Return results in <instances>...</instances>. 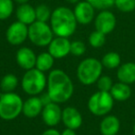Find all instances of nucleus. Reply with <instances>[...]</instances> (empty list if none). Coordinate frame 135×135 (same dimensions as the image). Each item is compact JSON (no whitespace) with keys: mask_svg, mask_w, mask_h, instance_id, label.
Returning <instances> with one entry per match:
<instances>
[{"mask_svg":"<svg viewBox=\"0 0 135 135\" xmlns=\"http://www.w3.org/2000/svg\"><path fill=\"white\" fill-rule=\"evenodd\" d=\"M61 121L66 128L76 131L83 125V116L77 108L73 107H67L62 109Z\"/></svg>","mask_w":135,"mask_h":135,"instance_id":"obj_12","label":"nucleus"},{"mask_svg":"<svg viewBox=\"0 0 135 135\" xmlns=\"http://www.w3.org/2000/svg\"><path fill=\"white\" fill-rule=\"evenodd\" d=\"M36 57L34 51L31 49L30 47L23 46L18 49L16 53V61L20 68H21L25 71L29 70H32L35 68Z\"/></svg>","mask_w":135,"mask_h":135,"instance_id":"obj_14","label":"nucleus"},{"mask_svg":"<svg viewBox=\"0 0 135 135\" xmlns=\"http://www.w3.org/2000/svg\"><path fill=\"white\" fill-rule=\"evenodd\" d=\"M19 85V79L13 73H8L0 81V89L2 93H13Z\"/></svg>","mask_w":135,"mask_h":135,"instance_id":"obj_21","label":"nucleus"},{"mask_svg":"<svg viewBox=\"0 0 135 135\" xmlns=\"http://www.w3.org/2000/svg\"><path fill=\"white\" fill-rule=\"evenodd\" d=\"M103 65L100 60L94 57H87L78 65L76 75L79 81L83 85H93L102 76Z\"/></svg>","mask_w":135,"mask_h":135,"instance_id":"obj_3","label":"nucleus"},{"mask_svg":"<svg viewBox=\"0 0 135 135\" xmlns=\"http://www.w3.org/2000/svg\"><path fill=\"white\" fill-rule=\"evenodd\" d=\"M86 52V45L81 41H73L70 44V54L75 56H81Z\"/></svg>","mask_w":135,"mask_h":135,"instance_id":"obj_29","label":"nucleus"},{"mask_svg":"<svg viewBox=\"0 0 135 135\" xmlns=\"http://www.w3.org/2000/svg\"><path fill=\"white\" fill-rule=\"evenodd\" d=\"M101 62L104 68H107L108 70H113L120 66L121 58L117 52H108L102 57Z\"/></svg>","mask_w":135,"mask_h":135,"instance_id":"obj_22","label":"nucleus"},{"mask_svg":"<svg viewBox=\"0 0 135 135\" xmlns=\"http://www.w3.org/2000/svg\"><path fill=\"white\" fill-rule=\"evenodd\" d=\"M46 93L52 102L57 104L66 103L73 95V83L64 70L58 69L52 70L47 77Z\"/></svg>","mask_w":135,"mask_h":135,"instance_id":"obj_1","label":"nucleus"},{"mask_svg":"<svg viewBox=\"0 0 135 135\" xmlns=\"http://www.w3.org/2000/svg\"><path fill=\"white\" fill-rule=\"evenodd\" d=\"M35 13H36V21H44V22H47L48 21H50L51 15H52V12H51L50 8L46 5H44V4H41L36 7Z\"/></svg>","mask_w":135,"mask_h":135,"instance_id":"obj_25","label":"nucleus"},{"mask_svg":"<svg viewBox=\"0 0 135 135\" xmlns=\"http://www.w3.org/2000/svg\"><path fill=\"white\" fill-rule=\"evenodd\" d=\"M14 11L13 0H0V21H5Z\"/></svg>","mask_w":135,"mask_h":135,"instance_id":"obj_23","label":"nucleus"},{"mask_svg":"<svg viewBox=\"0 0 135 135\" xmlns=\"http://www.w3.org/2000/svg\"><path fill=\"white\" fill-rule=\"evenodd\" d=\"M133 133H134V135H135V124H134V126H133Z\"/></svg>","mask_w":135,"mask_h":135,"instance_id":"obj_35","label":"nucleus"},{"mask_svg":"<svg viewBox=\"0 0 135 135\" xmlns=\"http://www.w3.org/2000/svg\"><path fill=\"white\" fill-rule=\"evenodd\" d=\"M115 6L121 12H131L135 9V0H115Z\"/></svg>","mask_w":135,"mask_h":135,"instance_id":"obj_26","label":"nucleus"},{"mask_svg":"<svg viewBox=\"0 0 135 135\" xmlns=\"http://www.w3.org/2000/svg\"><path fill=\"white\" fill-rule=\"evenodd\" d=\"M39 97H40V99H41V101H42V103H43L44 105H47V104H49V103H51V102H52L50 96L48 95V94H47L46 92L44 93V94L42 93L41 96H39Z\"/></svg>","mask_w":135,"mask_h":135,"instance_id":"obj_30","label":"nucleus"},{"mask_svg":"<svg viewBox=\"0 0 135 135\" xmlns=\"http://www.w3.org/2000/svg\"><path fill=\"white\" fill-rule=\"evenodd\" d=\"M16 17L19 21L29 26L36 21L35 8L28 3L20 5L16 10Z\"/></svg>","mask_w":135,"mask_h":135,"instance_id":"obj_17","label":"nucleus"},{"mask_svg":"<svg viewBox=\"0 0 135 135\" xmlns=\"http://www.w3.org/2000/svg\"><path fill=\"white\" fill-rule=\"evenodd\" d=\"M97 84L98 91H102V92H110L111 88L113 86V81L109 76L107 75H102L99 79L96 81Z\"/></svg>","mask_w":135,"mask_h":135,"instance_id":"obj_27","label":"nucleus"},{"mask_svg":"<svg viewBox=\"0 0 135 135\" xmlns=\"http://www.w3.org/2000/svg\"><path fill=\"white\" fill-rule=\"evenodd\" d=\"M55 63V58L50 53L47 52H42L36 57V64L35 68L37 70H41L43 72H46L52 70L53 66Z\"/></svg>","mask_w":135,"mask_h":135,"instance_id":"obj_20","label":"nucleus"},{"mask_svg":"<svg viewBox=\"0 0 135 135\" xmlns=\"http://www.w3.org/2000/svg\"><path fill=\"white\" fill-rule=\"evenodd\" d=\"M117 24V20L115 15L108 10H102L95 17L94 27L95 30L104 34H108L114 31Z\"/></svg>","mask_w":135,"mask_h":135,"instance_id":"obj_11","label":"nucleus"},{"mask_svg":"<svg viewBox=\"0 0 135 135\" xmlns=\"http://www.w3.org/2000/svg\"><path fill=\"white\" fill-rule=\"evenodd\" d=\"M47 84V77L45 72L33 68L26 70L21 79V88L30 96L39 95L45 91Z\"/></svg>","mask_w":135,"mask_h":135,"instance_id":"obj_5","label":"nucleus"},{"mask_svg":"<svg viewBox=\"0 0 135 135\" xmlns=\"http://www.w3.org/2000/svg\"><path fill=\"white\" fill-rule=\"evenodd\" d=\"M61 135H77V134H76V131H74V129L66 128V129L61 132Z\"/></svg>","mask_w":135,"mask_h":135,"instance_id":"obj_32","label":"nucleus"},{"mask_svg":"<svg viewBox=\"0 0 135 135\" xmlns=\"http://www.w3.org/2000/svg\"><path fill=\"white\" fill-rule=\"evenodd\" d=\"M114 98L109 92H98L90 96L87 103L88 109L93 115L96 117L107 116L113 108Z\"/></svg>","mask_w":135,"mask_h":135,"instance_id":"obj_6","label":"nucleus"},{"mask_svg":"<svg viewBox=\"0 0 135 135\" xmlns=\"http://www.w3.org/2000/svg\"><path fill=\"white\" fill-rule=\"evenodd\" d=\"M41 116L45 125L50 128H54L61 121L62 109L59 107V104L51 102V103L44 105Z\"/></svg>","mask_w":135,"mask_h":135,"instance_id":"obj_9","label":"nucleus"},{"mask_svg":"<svg viewBox=\"0 0 135 135\" xmlns=\"http://www.w3.org/2000/svg\"><path fill=\"white\" fill-rule=\"evenodd\" d=\"M89 44L94 48H100L105 43V34L98 32V31H94L91 32L88 38Z\"/></svg>","mask_w":135,"mask_h":135,"instance_id":"obj_24","label":"nucleus"},{"mask_svg":"<svg viewBox=\"0 0 135 135\" xmlns=\"http://www.w3.org/2000/svg\"><path fill=\"white\" fill-rule=\"evenodd\" d=\"M42 135H61V132L57 131V129H54V128H50L47 129L42 133Z\"/></svg>","mask_w":135,"mask_h":135,"instance_id":"obj_31","label":"nucleus"},{"mask_svg":"<svg viewBox=\"0 0 135 135\" xmlns=\"http://www.w3.org/2000/svg\"><path fill=\"white\" fill-rule=\"evenodd\" d=\"M117 77L121 83L131 84L135 83V63L127 62L118 68Z\"/></svg>","mask_w":135,"mask_h":135,"instance_id":"obj_18","label":"nucleus"},{"mask_svg":"<svg viewBox=\"0 0 135 135\" xmlns=\"http://www.w3.org/2000/svg\"><path fill=\"white\" fill-rule=\"evenodd\" d=\"M44 108V105L38 95H33L29 97L23 102L22 114L26 118H34L41 115Z\"/></svg>","mask_w":135,"mask_h":135,"instance_id":"obj_15","label":"nucleus"},{"mask_svg":"<svg viewBox=\"0 0 135 135\" xmlns=\"http://www.w3.org/2000/svg\"><path fill=\"white\" fill-rule=\"evenodd\" d=\"M94 9L95 8L86 0L78 2L73 10L77 22L83 25L91 23L94 19Z\"/></svg>","mask_w":135,"mask_h":135,"instance_id":"obj_13","label":"nucleus"},{"mask_svg":"<svg viewBox=\"0 0 135 135\" xmlns=\"http://www.w3.org/2000/svg\"><path fill=\"white\" fill-rule=\"evenodd\" d=\"M54 32L51 26L47 22L35 21L29 25L28 38L32 45L39 47L48 46V45L54 39Z\"/></svg>","mask_w":135,"mask_h":135,"instance_id":"obj_7","label":"nucleus"},{"mask_svg":"<svg viewBox=\"0 0 135 135\" xmlns=\"http://www.w3.org/2000/svg\"><path fill=\"white\" fill-rule=\"evenodd\" d=\"M77 20L74 12L66 7H58L52 12L50 26L56 36L69 38L77 29Z\"/></svg>","mask_w":135,"mask_h":135,"instance_id":"obj_2","label":"nucleus"},{"mask_svg":"<svg viewBox=\"0 0 135 135\" xmlns=\"http://www.w3.org/2000/svg\"><path fill=\"white\" fill-rule=\"evenodd\" d=\"M109 93L111 94V95L114 98L115 101L124 102L131 97V89L129 86V84L118 81V83L113 84Z\"/></svg>","mask_w":135,"mask_h":135,"instance_id":"obj_19","label":"nucleus"},{"mask_svg":"<svg viewBox=\"0 0 135 135\" xmlns=\"http://www.w3.org/2000/svg\"><path fill=\"white\" fill-rule=\"evenodd\" d=\"M70 44L71 42L67 37L56 36L48 45V52L55 59H61L70 54Z\"/></svg>","mask_w":135,"mask_h":135,"instance_id":"obj_10","label":"nucleus"},{"mask_svg":"<svg viewBox=\"0 0 135 135\" xmlns=\"http://www.w3.org/2000/svg\"><path fill=\"white\" fill-rule=\"evenodd\" d=\"M95 9L107 10L115 5V0H86Z\"/></svg>","mask_w":135,"mask_h":135,"instance_id":"obj_28","label":"nucleus"},{"mask_svg":"<svg viewBox=\"0 0 135 135\" xmlns=\"http://www.w3.org/2000/svg\"><path fill=\"white\" fill-rule=\"evenodd\" d=\"M68 2L70 3V4H75V3L80 2V0H67Z\"/></svg>","mask_w":135,"mask_h":135,"instance_id":"obj_34","label":"nucleus"},{"mask_svg":"<svg viewBox=\"0 0 135 135\" xmlns=\"http://www.w3.org/2000/svg\"><path fill=\"white\" fill-rule=\"evenodd\" d=\"M14 1H16L17 3H19L20 5H21V4H26L29 0H14Z\"/></svg>","mask_w":135,"mask_h":135,"instance_id":"obj_33","label":"nucleus"},{"mask_svg":"<svg viewBox=\"0 0 135 135\" xmlns=\"http://www.w3.org/2000/svg\"><path fill=\"white\" fill-rule=\"evenodd\" d=\"M23 100L16 93H2L0 94V118L13 120L22 113Z\"/></svg>","mask_w":135,"mask_h":135,"instance_id":"obj_4","label":"nucleus"},{"mask_svg":"<svg viewBox=\"0 0 135 135\" xmlns=\"http://www.w3.org/2000/svg\"><path fill=\"white\" fill-rule=\"evenodd\" d=\"M100 132L102 135H117L120 129V121L116 116H105L100 122Z\"/></svg>","mask_w":135,"mask_h":135,"instance_id":"obj_16","label":"nucleus"},{"mask_svg":"<svg viewBox=\"0 0 135 135\" xmlns=\"http://www.w3.org/2000/svg\"><path fill=\"white\" fill-rule=\"evenodd\" d=\"M29 26L17 21L11 23L7 29V41L12 45H21L28 39Z\"/></svg>","mask_w":135,"mask_h":135,"instance_id":"obj_8","label":"nucleus"}]
</instances>
